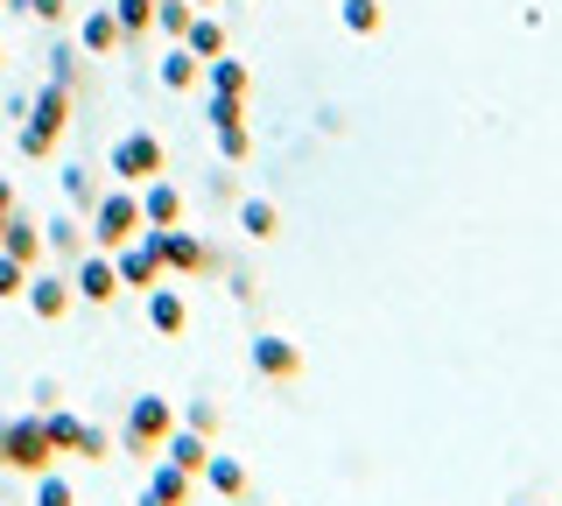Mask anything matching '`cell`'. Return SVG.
Instances as JSON below:
<instances>
[{
    "label": "cell",
    "mask_w": 562,
    "mask_h": 506,
    "mask_svg": "<svg viewBox=\"0 0 562 506\" xmlns=\"http://www.w3.org/2000/svg\"><path fill=\"white\" fill-rule=\"evenodd\" d=\"M254 373L260 380H295V373H303V352H295L289 338H274V330H260V338H254Z\"/></svg>",
    "instance_id": "cell-11"
},
{
    "label": "cell",
    "mask_w": 562,
    "mask_h": 506,
    "mask_svg": "<svg viewBox=\"0 0 562 506\" xmlns=\"http://www.w3.org/2000/svg\"><path fill=\"white\" fill-rule=\"evenodd\" d=\"M218 148H225V162H246V155H254V134H246V127H225Z\"/></svg>",
    "instance_id": "cell-31"
},
{
    "label": "cell",
    "mask_w": 562,
    "mask_h": 506,
    "mask_svg": "<svg viewBox=\"0 0 562 506\" xmlns=\"http://www.w3.org/2000/svg\"><path fill=\"white\" fill-rule=\"evenodd\" d=\"M380 22H386L380 0H345V29L351 36H380Z\"/></svg>",
    "instance_id": "cell-25"
},
{
    "label": "cell",
    "mask_w": 562,
    "mask_h": 506,
    "mask_svg": "<svg viewBox=\"0 0 562 506\" xmlns=\"http://www.w3.org/2000/svg\"><path fill=\"white\" fill-rule=\"evenodd\" d=\"M64 198L78 204V212H85V204H99V198H92V177H85V169H70V177H64Z\"/></svg>",
    "instance_id": "cell-32"
},
{
    "label": "cell",
    "mask_w": 562,
    "mask_h": 506,
    "mask_svg": "<svg viewBox=\"0 0 562 506\" xmlns=\"http://www.w3.org/2000/svg\"><path fill=\"white\" fill-rule=\"evenodd\" d=\"M155 247H162V268L169 274H211V268H218V254H211L204 239L176 233V225H169V233H155Z\"/></svg>",
    "instance_id": "cell-9"
},
{
    "label": "cell",
    "mask_w": 562,
    "mask_h": 506,
    "mask_svg": "<svg viewBox=\"0 0 562 506\" xmlns=\"http://www.w3.org/2000/svg\"><path fill=\"white\" fill-rule=\"evenodd\" d=\"M29 303H35V317H43V324H57L64 317V310H70V282H57V274H43V268H35L29 274Z\"/></svg>",
    "instance_id": "cell-13"
},
{
    "label": "cell",
    "mask_w": 562,
    "mask_h": 506,
    "mask_svg": "<svg viewBox=\"0 0 562 506\" xmlns=\"http://www.w3.org/2000/svg\"><path fill=\"white\" fill-rule=\"evenodd\" d=\"M43 429H49V450H57V458H105V450H113V436H105L99 423H78V415H43Z\"/></svg>",
    "instance_id": "cell-6"
},
{
    "label": "cell",
    "mask_w": 562,
    "mask_h": 506,
    "mask_svg": "<svg viewBox=\"0 0 562 506\" xmlns=\"http://www.w3.org/2000/svg\"><path fill=\"white\" fill-rule=\"evenodd\" d=\"M113 22H120V36H148L155 29V0H113Z\"/></svg>",
    "instance_id": "cell-21"
},
{
    "label": "cell",
    "mask_w": 562,
    "mask_h": 506,
    "mask_svg": "<svg viewBox=\"0 0 562 506\" xmlns=\"http://www.w3.org/2000/svg\"><path fill=\"white\" fill-rule=\"evenodd\" d=\"M204 479H211V493H225V499H239V493H246V471H239L233 458H211V464H204Z\"/></svg>",
    "instance_id": "cell-24"
},
{
    "label": "cell",
    "mask_w": 562,
    "mask_h": 506,
    "mask_svg": "<svg viewBox=\"0 0 562 506\" xmlns=\"http://www.w3.org/2000/svg\"><path fill=\"white\" fill-rule=\"evenodd\" d=\"M239 225H246V233H254V239H274V225H281V212H274L268 198H246V204H239Z\"/></svg>",
    "instance_id": "cell-23"
},
{
    "label": "cell",
    "mask_w": 562,
    "mask_h": 506,
    "mask_svg": "<svg viewBox=\"0 0 562 506\" xmlns=\"http://www.w3.org/2000/svg\"><path fill=\"white\" fill-rule=\"evenodd\" d=\"M169 429H176V408L162 394H140V401H127V429H120V443H127V458H162Z\"/></svg>",
    "instance_id": "cell-4"
},
{
    "label": "cell",
    "mask_w": 562,
    "mask_h": 506,
    "mask_svg": "<svg viewBox=\"0 0 562 506\" xmlns=\"http://www.w3.org/2000/svg\"><path fill=\"white\" fill-rule=\"evenodd\" d=\"M0 254L22 260V268H35V260H43V233H35L29 218H14V212H8V225H0Z\"/></svg>",
    "instance_id": "cell-14"
},
{
    "label": "cell",
    "mask_w": 562,
    "mask_h": 506,
    "mask_svg": "<svg viewBox=\"0 0 562 506\" xmlns=\"http://www.w3.org/2000/svg\"><path fill=\"white\" fill-rule=\"evenodd\" d=\"M29 274H35V268H22V260L0 254V295H22V289H29Z\"/></svg>",
    "instance_id": "cell-29"
},
{
    "label": "cell",
    "mask_w": 562,
    "mask_h": 506,
    "mask_svg": "<svg viewBox=\"0 0 562 506\" xmlns=\"http://www.w3.org/2000/svg\"><path fill=\"white\" fill-rule=\"evenodd\" d=\"M70 295H85V303H113V295H120L113 254H92V247H85L78 254V274H70Z\"/></svg>",
    "instance_id": "cell-8"
},
{
    "label": "cell",
    "mask_w": 562,
    "mask_h": 506,
    "mask_svg": "<svg viewBox=\"0 0 562 506\" xmlns=\"http://www.w3.org/2000/svg\"><path fill=\"white\" fill-rule=\"evenodd\" d=\"M162 458L176 471H190V479H204V464H211V450H204V436L198 429H169V443H162Z\"/></svg>",
    "instance_id": "cell-15"
},
{
    "label": "cell",
    "mask_w": 562,
    "mask_h": 506,
    "mask_svg": "<svg viewBox=\"0 0 562 506\" xmlns=\"http://www.w3.org/2000/svg\"><path fill=\"white\" fill-rule=\"evenodd\" d=\"M64 127H70V85L57 78V85H43V92H35V113H29V127H22V155H29V162L57 155Z\"/></svg>",
    "instance_id": "cell-2"
},
{
    "label": "cell",
    "mask_w": 562,
    "mask_h": 506,
    "mask_svg": "<svg viewBox=\"0 0 562 506\" xmlns=\"http://www.w3.org/2000/svg\"><path fill=\"white\" fill-rule=\"evenodd\" d=\"M183 423H190V429H198L204 443H211V436H218V408H211V401H190V415H183Z\"/></svg>",
    "instance_id": "cell-30"
},
{
    "label": "cell",
    "mask_w": 562,
    "mask_h": 506,
    "mask_svg": "<svg viewBox=\"0 0 562 506\" xmlns=\"http://www.w3.org/2000/svg\"><path fill=\"white\" fill-rule=\"evenodd\" d=\"M113 268H120V289H140V295H148V289H162V247H155V233H140V239H127V247H120L113 254Z\"/></svg>",
    "instance_id": "cell-7"
},
{
    "label": "cell",
    "mask_w": 562,
    "mask_h": 506,
    "mask_svg": "<svg viewBox=\"0 0 562 506\" xmlns=\"http://www.w3.org/2000/svg\"><path fill=\"white\" fill-rule=\"evenodd\" d=\"M183 49H190V57H198V64H211V57H225V29L211 22V14H198V22L183 29Z\"/></svg>",
    "instance_id": "cell-20"
},
{
    "label": "cell",
    "mask_w": 562,
    "mask_h": 506,
    "mask_svg": "<svg viewBox=\"0 0 562 506\" xmlns=\"http://www.w3.org/2000/svg\"><path fill=\"white\" fill-rule=\"evenodd\" d=\"M8 8H14V0H8Z\"/></svg>",
    "instance_id": "cell-36"
},
{
    "label": "cell",
    "mask_w": 562,
    "mask_h": 506,
    "mask_svg": "<svg viewBox=\"0 0 562 506\" xmlns=\"http://www.w3.org/2000/svg\"><path fill=\"white\" fill-rule=\"evenodd\" d=\"M140 218H148V233H169V225H183V190L155 177L148 198H140Z\"/></svg>",
    "instance_id": "cell-12"
},
{
    "label": "cell",
    "mask_w": 562,
    "mask_h": 506,
    "mask_svg": "<svg viewBox=\"0 0 562 506\" xmlns=\"http://www.w3.org/2000/svg\"><path fill=\"white\" fill-rule=\"evenodd\" d=\"M198 22V8H190V0H155V29H162V36H176L183 43V29Z\"/></svg>",
    "instance_id": "cell-22"
},
{
    "label": "cell",
    "mask_w": 562,
    "mask_h": 506,
    "mask_svg": "<svg viewBox=\"0 0 562 506\" xmlns=\"http://www.w3.org/2000/svg\"><path fill=\"white\" fill-rule=\"evenodd\" d=\"M148 324L162 330V338H176V330L190 324V310H183V295L176 289H148Z\"/></svg>",
    "instance_id": "cell-17"
},
{
    "label": "cell",
    "mask_w": 562,
    "mask_h": 506,
    "mask_svg": "<svg viewBox=\"0 0 562 506\" xmlns=\"http://www.w3.org/2000/svg\"><path fill=\"white\" fill-rule=\"evenodd\" d=\"M140 233H148V218H140V198H134V190H105V198L92 204V247L99 254H120Z\"/></svg>",
    "instance_id": "cell-3"
},
{
    "label": "cell",
    "mask_w": 562,
    "mask_h": 506,
    "mask_svg": "<svg viewBox=\"0 0 562 506\" xmlns=\"http://www.w3.org/2000/svg\"><path fill=\"white\" fill-rule=\"evenodd\" d=\"M190 8H211V0H190Z\"/></svg>",
    "instance_id": "cell-35"
},
{
    "label": "cell",
    "mask_w": 562,
    "mask_h": 506,
    "mask_svg": "<svg viewBox=\"0 0 562 506\" xmlns=\"http://www.w3.org/2000/svg\"><path fill=\"white\" fill-rule=\"evenodd\" d=\"M78 43L92 49V57H105V49H120L127 36H120V22H113L105 8H92V14H85V29H78Z\"/></svg>",
    "instance_id": "cell-19"
},
{
    "label": "cell",
    "mask_w": 562,
    "mask_h": 506,
    "mask_svg": "<svg viewBox=\"0 0 562 506\" xmlns=\"http://www.w3.org/2000/svg\"><path fill=\"white\" fill-rule=\"evenodd\" d=\"M22 14H35V22H64V0H14Z\"/></svg>",
    "instance_id": "cell-33"
},
{
    "label": "cell",
    "mask_w": 562,
    "mask_h": 506,
    "mask_svg": "<svg viewBox=\"0 0 562 506\" xmlns=\"http://www.w3.org/2000/svg\"><path fill=\"white\" fill-rule=\"evenodd\" d=\"M190 499H198V479H190V471H176L169 458H162V464H148L140 506H190Z\"/></svg>",
    "instance_id": "cell-10"
},
{
    "label": "cell",
    "mask_w": 562,
    "mask_h": 506,
    "mask_svg": "<svg viewBox=\"0 0 562 506\" xmlns=\"http://www.w3.org/2000/svg\"><path fill=\"white\" fill-rule=\"evenodd\" d=\"M0 471H22V479L57 471V450H49L43 415H8V423H0Z\"/></svg>",
    "instance_id": "cell-1"
},
{
    "label": "cell",
    "mask_w": 562,
    "mask_h": 506,
    "mask_svg": "<svg viewBox=\"0 0 562 506\" xmlns=\"http://www.w3.org/2000/svg\"><path fill=\"white\" fill-rule=\"evenodd\" d=\"M162 85H169V92H198V85H204V64L190 57L183 43H176L169 57H162Z\"/></svg>",
    "instance_id": "cell-18"
},
{
    "label": "cell",
    "mask_w": 562,
    "mask_h": 506,
    "mask_svg": "<svg viewBox=\"0 0 562 506\" xmlns=\"http://www.w3.org/2000/svg\"><path fill=\"white\" fill-rule=\"evenodd\" d=\"M43 247H57V254H85L78 218H49V225H43Z\"/></svg>",
    "instance_id": "cell-26"
},
{
    "label": "cell",
    "mask_w": 562,
    "mask_h": 506,
    "mask_svg": "<svg viewBox=\"0 0 562 506\" xmlns=\"http://www.w3.org/2000/svg\"><path fill=\"white\" fill-rule=\"evenodd\" d=\"M35 506H78V493H70V479L43 471V479H35Z\"/></svg>",
    "instance_id": "cell-28"
},
{
    "label": "cell",
    "mask_w": 562,
    "mask_h": 506,
    "mask_svg": "<svg viewBox=\"0 0 562 506\" xmlns=\"http://www.w3.org/2000/svg\"><path fill=\"white\" fill-rule=\"evenodd\" d=\"M8 212H14V190H8V183H0V218H8Z\"/></svg>",
    "instance_id": "cell-34"
},
{
    "label": "cell",
    "mask_w": 562,
    "mask_h": 506,
    "mask_svg": "<svg viewBox=\"0 0 562 506\" xmlns=\"http://www.w3.org/2000/svg\"><path fill=\"white\" fill-rule=\"evenodd\" d=\"M162 169H169V155H162V142H155L148 127L120 134V148H113V177H120V183H155Z\"/></svg>",
    "instance_id": "cell-5"
},
{
    "label": "cell",
    "mask_w": 562,
    "mask_h": 506,
    "mask_svg": "<svg viewBox=\"0 0 562 506\" xmlns=\"http://www.w3.org/2000/svg\"><path fill=\"white\" fill-rule=\"evenodd\" d=\"M204 85H211V92H225V99H246V92H254V71H246L239 57H211L204 64Z\"/></svg>",
    "instance_id": "cell-16"
},
{
    "label": "cell",
    "mask_w": 562,
    "mask_h": 506,
    "mask_svg": "<svg viewBox=\"0 0 562 506\" xmlns=\"http://www.w3.org/2000/svg\"><path fill=\"white\" fill-rule=\"evenodd\" d=\"M204 113H211V127H218V134H225V127H246V99L211 92V106H204Z\"/></svg>",
    "instance_id": "cell-27"
}]
</instances>
